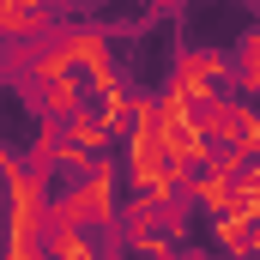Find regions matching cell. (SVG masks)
Instances as JSON below:
<instances>
[{"label": "cell", "mask_w": 260, "mask_h": 260, "mask_svg": "<svg viewBox=\"0 0 260 260\" xmlns=\"http://www.w3.org/2000/svg\"><path fill=\"white\" fill-rule=\"evenodd\" d=\"M164 260H182V254H164Z\"/></svg>", "instance_id": "obj_1"}]
</instances>
